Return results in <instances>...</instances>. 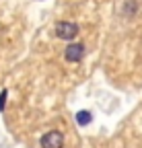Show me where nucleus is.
<instances>
[{
  "mask_svg": "<svg viewBox=\"0 0 142 148\" xmlns=\"http://www.w3.org/2000/svg\"><path fill=\"white\" fill-rule=\"evenodd\" d=\"M54 33L58 39H64V41H72L74 37L80 33L78 25L76 23H70V21H58L56 27H54Z\"/></svg>",
  "mask_w": 142,
  "mask_h": 148,
  "instance_id": "f257e3e1",
  "label": "nucleus"
},
{
  "mask_svg": "<svg viewBox=\"0 0 142 148\" xmlns=\"http://www.w3.org/2000/svg\"><path fill=\"white\" fill-rule=\"evenodd\" d=\"M6 95H8V90L2 88V92H0V111H4V105H6Z\"/></svg>",
  "mask_w": 142,
  "mask_h": 148,
  "instance_id": "423d86ee",
  "label": "nucleus"
},
{
  "mask_svg": "<svg viewBox=\"0 0 142 148\" xmlns=\"http://www.w3.org/2000/svg\"><path fill=\"white\" fill-rule=\"evenodd\" d=\"M136 12H138V2L136 0H126L123 2V8H121V14L123 16H136Z\"/></svg>",
  "mask_w": 142,
  "mask_h": 148,
  "instance_id": "20e7f679",
  "label": "nucleus"
},
{
  "mask_svg": "<svg viewBox=\"0 0 142 148\" xmlns=\"http://www.w3.org/2000/svg\"><path fill=\"white\" fill-rule=\"evenodd\" d=\"M39 146L41 148H64V134L58 132V130H49L41 136Z\"/></svg>",
  "mask_w": 142,
  "mask_h": 148,
  "instance_id": "f03ea898",
  "label": "nucleus"
},
{
  "mask_svg": "<svg viewBox=\"0 0 142 148\" xmlns=\"http://www.w3.org/2000/svg\"><path fill=\"white\" fill-rule=\"evenodd\" d=\"M91 121H93V115H91V111L82 109V111H78V113H76V123H78V125H88Z\"/></svg>",
  "mask_w": 142,
  "mask_h": 148,
  "instance_id": "39448f33",
  "label": "nucleus"
},
{
  "mask_svg": "<svg viewBox=\"0 0 142 148\" xmlns=\"http://www.w3.org/2000/svg\"><path fill=\"white\" fill-rule=\"evenodd\" d=\"M64 58H66V62H72V64L80 62L84 58V45L82 43H68L64 49Z\"/></svg>",
  "mask_w": 142,
  "mask_h": 148,
  "instance_id": "7ed1b4c3",
  "label": "nucleus"
}]
</instances>
